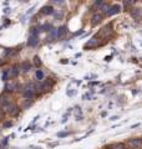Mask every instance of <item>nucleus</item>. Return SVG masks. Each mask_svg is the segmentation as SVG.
<instances>
[{
    "label": "nucleus",
    "mask_w": 142,
    "mask_h": 149,
    "mask_svg": "<svg viewBox=\"0 0 142 149\" xmlns=\"http://www.w3.org/2000/svg\"><path fill=\"white\" fill-rule=\"evenodd\" d=\"M54 85V81L52 80H45L41 85L39 86V90L41 91V92H46V91H49L50 88L52 87Z\"/></svg>",
    "instance_id": "1"
},
{
    "label": "nucleus",
    "mask_w": 142,
    "mask_h": 149,
    "mask_svg": "<svg viewBox=\"0 0 142 149\" xmlns=\"http://www.w3.org/2000/svg\"><path fill=\"white\" fill-rule=\"evenodd\" d=\"M40 13H41L43 15H52V14H55V11H54V7H52V6H49V5H45V6L41 7Z\"/></svg>",
    "instance_id": "2"
},
{
    "label": "nucleus",
    "mask_w": 142,
    "mask_h": 149,
    "mask_svg": "<svg viewBox=\"0 0 142 149\" xmlns=\"http://www.w3.org/2000/svg\"><path fill=\"white\" fill-rule=\"evenodd\" d=\"M39 43V36H29V40H28V46H31L34 47Z\"/></svg>",
    "instance_id": "3"
},
{
    "label": "nucleus",
    "mask_w": 142,
    "mask_h": 149,
    "mask_svg": "<svg viewBox=\"0 0 142 149\" xmlns=\"http://www.w3.org/2000/svg\"><path fill=\"white\" fill-rule=\"evenodd\" d=\"M120 10H121V7L120 5H114V6H110V10H108V13H107V15H115V14H117V13H120Z\"/></svg>",
    "instance_id": "4"
},
{
    "label": "nucleus",
    "mask_w": 142,
    "mask_h": 149,
    "mask_svg": "<svg viewBox=\"0 0 142 149\" xmlns=\"http://www.w3.org/2000/svg\"><path fill=\"white\" fill-rule=\"evenodd\" d=\"M30 68H31V65L29 64V61H25V62H22V64L20 65L21 72H28V71H30Z\"/></svg>",
    "instance_id": "5"
},
{
    "label": "nucleus",
    "mask_w": 142,
    "mask_h": 149,
    "mask_svg": "<svg viewBox=\"0 0 142 149\" xmlns=\"http://www.w3.org/2000/svg\"><path fill=\"white\" fill-rule=\"evenodd\" d=\"M131 15H132L135 19H140V17L142 16V10H141V9H132Z\"/></svg>",
    "instance_id": "6"
},
{
    "label": "nucleus",
    "mask_w": 142,
    "mask_h": 149,
    "mask_svg": "<svg viewBox=\"0 0 142 149\" xmlns=\"http://www.w3.org/2000/svg\"><path fill=\"white\" fill-rule=\"evenodd\" d=\"M35 96V91H29V90H24V97L26 99H33Z\"/></svg>",
    "instance_id": "7"
},
{
    "label": "nucleus",
    "mask_w": 142,
    "mask_h": 149,
    "mask_svg": "<svg viewBox=\"0 0 142 149\" xmlns=\"http://www.w3.org/2000/svg\"><path fill=\"white\" fill-rule=\"evenodd\" d=\"M97 45V40L93 37V39H91L89 42H86L85 43V49H89V47H92V46H96Z\"/></svg>",
    "instance_id": "8"
},
{
    "label": "nucleus",
    "mask_w": 142,
    "mask_h": 149,
    "mask_svg": "<svg viewBox=\"0 0 142 149\" xmlns=\"http://www.w3.org/2000/svg\"><path fill=\"white\" fill-rule=\"evenodd\" d=\"M66 34V26H60L57 28V37H61Z\"/></svg>",
    "instance_id": "9"
},
{
    "label": "nucleus",
    "mask_w": 142,
    "mask_h": 149,
    "mask_svg": "<svg viewBox=\"0 0 142 149\" xmlns=\"http://www.w3.org/2000/svg\"><path fill=\"white\" fill-rule=\"evenodd\" d=\"M102 20V16L100 14H96V15H93V17H92V25H97L100 21Z\"/></svg>",
    "instance_id": "10"
},
{
    "label": "nucleus",
    "mask_w": 142,
    "mask_h": 149,
    "mask_svg": "<svg viewBox=\"0 0 142 149\" xmlns=\"http://www.w3.org/2000/svg\"><path fill=\"white\" fill-rule=\"evenodd\" d=\"M16 51H18V50H14V49H6L5 51H4V56H11V55H14Z\"/></svg>",
    "instance_id": "11"
},
{
    "label": "nucleus",
    "mask_w": 142,
    "mask_h": 149,
    "mask_svg": "<svg viewBox=\"0 0 142 149\" xmlns=\"http://www.w3.org/2000/svg\"><path fill=\"white\" fill-rule=\"evenodd\" d=\"M5 88H6V91H10V92H11V91H15V90H16V85L10 82V83H7V85L5 86Z\"/></svg>",
    "instance_id": "12"
},
{
    "label": "nucleus",
    "mask_w": 142,
    "mask_h": 149,
    "mask_svg": "<svg viewBox=\"0 0 142 149\" xmlns=\"http://www.w3.org/2000/svg\"><path fill=\"white\" fill-rule=\"evenodd\" d=\"M51 28H52V26H51L50 24H44L43 26L40 28V30H41V31H50V32H51V31H52Z\"/></svg>",
    "instance_id": "13"
},
{
    "label": "nucleus",
    "mask_w": 142,
    "mask_h": 149,
    "mask_svg": "<svg viewBox=\"0 0 142 149\" xmlns=\"http://www.w3.org/2000/svg\"><path fill=\"white\" fill-rule=\"evenodd\" d=\"M9 76H10V71H7V70L3 71V73H1V78H3L4 81H7V80H9Z\"/></svg>",
    "instance_id": "14"
},
{
    "label": "nucleus",
    "mask_w": 142,
    "mask_h": 149,
    "mask_svg": "<svg viewBox=\"0 0 142 149\" xmlns=\"http://www.w3.org/2000/svg\"><path fill=\"white\" fill-rule=\"evenodd\" d=\"M39 30H40L39 28H31L30 29V36H37Z\"/></svg>",
    "instance_id": "15"
},
{
    "label": "nucleus",
    "mask_w": 142,
    "mask_h": 149,
    "mask_svg": "<svg viewBox=\"0 0 142 149\" xmlns=\"http://www.w3.org/2000/svg\"><path fill=\"white\" fill-rule=\"evenodd\" d=\"M18 72H19V70H18V66H14V67L11 68V71H10V75H11L13 77H16V76H18Z\"/></svg>",
    "instance_id": "16"
},
{
    "label": "nucleus",
    "mask_w": 142,
    "mask_h": 149,
    "mask_svg": "<svg viewBox=\"0 0 142 149\" xmlns=\"http://www.w3.org/2000/svg\"><path fill=\"white\" fill-rule=\"evenodd\" d=\"M34 64H35L36 67H40V66H41V60H40V57L39 56L34 57Z\"/></svg>",
    "instance_id": "17"
},
{
    "label": "nucleus",
    "mask_w": 142,
    "mask_h": 149,
    "mask_svg": "<svg viewBox=\"0 0 142 149\" xmlns=\"http://www.w3.org/2000/svg\"><path fill=\"white\" fill-rule=\"evenodd\" d=\"M35 76H36V78H37V80H43V78H44V72L41 71V70H37Z\"/></svg>",
    "instance_id": "18"
},
{
    "label": "nucleus",
    "mask_w": 142,
    "mask_h": 149,
    "mask_svg": "<svg viewBox=\"0 0 142 149\" xmlns=\"http://www.w3.org/2000/svg\"><path fill=\"white\" fill-rule=\"evenodd\" d=\"M140 139H131V144L132 145H135V147H138L140 145Z\"/></svg>",
    "instance_id": "19"
},
{
    "label": "nucleus",
    "mask_w": 142,
    "mask_h": 149,
    "mask_svg": "<svg viewBox=\"0 0 142 149\" xmlns=\"http://www.w3.org/2000/svg\"><path fill=\"white\" fill-rule=\"evenodd\" d=\"M67 135H69V132H60V133H57L59 138H64V137H67Z\"/></svg>",
    "instance_id": "20"
},
{
    "label": "nucleus",
    "mask_w": 142,
    "mask_h": 149,
    "mask_svg": "<svg viewBox=\"0 0 142 149\" xmlns=\"http://www.w3.org/2000/svg\"><path fill=\"white\" fill-rule=\"evenodd\" d=\"M67 96H74V94H75V93H76V91H75V90H71V91H69V90H67Z\"/></svg>",
    "instance_id": "21"
},
{
    "label": "nucleus",
    "mask_w": 142,
    "mask_h": 149,
    "mask_svg": "<svg viewBox=\"0 0 142 149\" xmlns=\"http://www.w3.org/2000/svg\"><path fill=\"white\" fill-rule=\"evenodd\" d=\"M4 126H5V127H11V126H13V123H11V122H5V124H4Z\"/></svg>",
    "instance_id": "22"
},
{
    "label": "nucleus",
    "mask_w": 142,
    "mask_h": 149,
    "mask_svg": "<svg viewBox=\"0 0 142 149\" xmlns=\"http://www.w3.org/2000/svg\"><path fill=\"white\" fill-rule=\"evenodd\" d=\"M59 143H51V144H49V147L50 148H52V147H55V145H57Z\"/></svg>",
    "instance_id": "23"
},
{
    "label": "nucleus",
    "mask_w": 142,
    "mask_h": 149,
    "mask_svg": "<svg viewBox=\"0 0 142 149\" xmlns=\"http://www.w3.org/2000/svg\"><path fill=\"white\" fill-rule=\"evenodd\" d=\"M117 118H119V117H117V116H114V117H111V121H116V119H117Z\"/></svg>",
    "instance_id": "24"
}]
</instances>
